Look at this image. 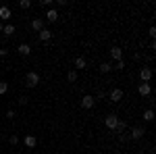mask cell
<instances>
[{
	"label": "cell",
	"mask_w": 156,
	"mask_h": 154,
	"mask_svg": "<svg viewBox=\"0 0 156 154\" xmlns=\"http://www.w3.org/2000/svg\"><path fill=\"white\" fill-rule=\"evenodd\" d=\"M2 27H4V25H2V23H0V34H2Z\"/></svg>",
	"instance_id": "f546056e"
},
{
	"label": "cell",
	"mask_w": 156,
	"mask_h": 154,
	"mask_svg": "<svg viewBox=\"0 0 156 154\" xmlns=\"http://www.w3.org/2000/svg\"><path fill=\"white\" fill-rule=\"evenodd\" d=\"M140 79H142V83H150V79H152V69H150V67H142Z\"/></svg>",
	"instance_id": "3957f363"
},
{
	"label": "cell",
	"mask_w": 156,
	"mask_h": 154,
	"mask_svg": "<svg viewBox=\"0 0 156 154\" xmlns=\"http://www.w3.org/2000/svg\"><path fill=\"white\" fill-rule=\"evenodd\" d=\"M6 54H9V50H6V48H0V56H2V59H4V56H6Z\"/></svg>",
	"instance_id": "83f0119b"
},
{
	"label": "cell",
	"mask_w": 156,
	"mask_h": 154,
	"mask_svg": "<svg viewBox=\"0 0 156 154\" xmlns=\"http://www.w3.org/2000/svg\"><path fill=\"white\" fill-rule=\"evenodd\" d=\"M85 65H87V63H85L83 56H77V59H75V67H77V69H85Z\"/></svg>",
	"instance_id": "2e32d148"
},
{
	"label": "cell",
	"mask_w": 156,
	"mask_h": 154,
	"mask_svg": "<svg viewBox=\"0 0 156 154\" xmlns=\"http://www.w3.org/2000/svg\"><path fill=\"white\" fill-rule=\"evenodd\" d=\"M115 69H125V60L121 59V60H117V65H115Z\"/></svg>",
	"instance_id": "603a6c76"
},
{
	"label": "cell",
	"mask_w": 156,
	"mask_h": 154,
	"mask_svg": "<svg viewBox=\"0 0 156 154\" xmlns=\"http://www.w3.org/2000/svg\"><path fill=\"white\" fill-rule=\"evenodd\" d=\"M9 142L15 146V144H19V138H17V135H11V140H9Z\"/></svg>",
	"instance_id": "4316f807"
},
{
	"label": "cell",
	"mask_w": 156,
	"mask_h": 154,
	"mask_svg": "<svg viewBox=\"0 0 156 154\" xmlns=\"http://www.w3.org/2000/svg\"><path fill=\"white\" fill-rule=\"evenodd\" d=\"M2 34L6 38H11L12 34H15V25H4V27H2Z\"/></svg>",
	"instance_id": "9a60e30c"
},
{
	"label": "cell",
	"mask_w": 156,
	"mask_h": 154,
	"mask_svg": "<svg viewBox=\"0 0 156 154\" xmlns=\"http://www.w3.org/2000/svg\"><path fill=\"white\" fill-rule=\"evenodd\" d=\"M6 90H9V83H6V81H0V96L6 94Z\"/></svg>",
	"instance_id": "ffe728a7"
},
{
	"label": "cell",
	"mask_w": 156,
	"mask_h": 154,
	"mask_svg": "<svg viewBox=\"0 0 156 154\" xmlns=\"http://www.w3.org/2000/svg\"><path fill=\"white\" fill-rule=\"evenodd\" d=\"M67 79H69V81H77V71H69Z\"/></svg>",
	"instance_id": "44dd1931"
},
{
	"label": "cell",
	"mask_w": 156,
	"mask_h": 154,
	"mask_svg": "<svg viewBox=\"0 0 156 154\" xmlns=\"http://www.w3.org/2000/svg\"><path fill=\"white\" fill-rule=\"evenodd\" d=\"M117 123H119V117L115 115V113H110V115H106V119H104V125H106L110 131H115V127H117Z\"/></svg>",
	"instance_id": "7a4b0ae2"
},
{
	"label": "cell",
	"mask_w": 156,
	"mask_h": 154,
	"mask_svg": "<svg viewBox=\"0 0 156 154\" xmlns=\"http://www.w3.org/2000/svg\"><path fill=\"white\" fill-rule=\"evenodd\" d=\"M98 69H100V73H108L110 69H112V65H110V63H102Z\"/></svg>",
	"instance_id": "e0dca14e"
},
{
	"label": "cell",
	"mask_w": 156,
	"mask_h": 154,
	"mask_svg": "<svg viewBox=\"0 0 156 154\" xmlns=\"http://www.w3.org/2000/svg\"><path fill=\"white\" fill-rule=\"evenodd\" d=\"M0 19H11V9L9 6H0Z\"/></svg>",
	"instance_id": "5bb4252c"
},
{
	"label": "cell",
	"mask_w": 156,
	"mask_h": 154,
	"mask_svg": "<svg viewBox=\"0 0 156 154\" xmlns=\"http://www.w3.org/2000/svg\"><path fill=\"white\" fill-rule=\"evenodd\" d=\"M125 129H127V125H125V123H123V121L119 119V123H117V127H115V131H117V133H123Z\"/></svg>",
	"instance_id": "d6986e66"
},
{
	"label": "cell",
	"mask_w": 156,
	"mask_h": 154,
	"mask_svg": "<svg viewBox=\"0 0 156 154\" xmlns=\"http://www.w3.org/2000/svg\"><path fill=\"white\" fill-rule=\"evenodd\" d=\"M110 56H112L115 60H121V59H123V50H121L119 46H112V48H110Z\"/></svg>",
	"instance_id": "8fae6325"
},
{
	"label": "cell",
	"mask_w": 156,
	"mask_h": 154,
	"mask_svg": "<svg viewBox=\"0 0 156 154\" xmlns=\"http://www.w3.org/2000/svg\"><path fill=\"white\" fill-rule=\"evenodd\" d=\"M94 104H96V100H94V96L85 94L83 98H81V106H83V108H94Z\"/></svg>",
	"instance_id": "5b68a950"
},
{
	"label": "cell",
	"mask_w": 156,
	"mask_h": 154,
	"mask_svg": "<svg viewBox=\"0 0 156 154\" xmlns=\"http://www.w3.org/2000/svg\"><path fill=\"white\" fill-rule=\"evenodd\" d=\"M31 29L40 34V31L44 29V19H42V17H37V19H34V21H31Z\"/></svg>",
	"instance_id": "52a82bcc"
},
{
	"label": "cell",
	"mask_w": 156,
	"mask_h": 154,
	"mask_svg": "<svg viewBox=\"0 0 156 154\" xmlns=\"http://www.w3.org/2000/svg\"><path fill=\"white\" fill-rule=\"evenodd\" d=\"M56 19H58V11H56V9H50V11L46 13V21H50V23H54Z\"/></svg>",
	"instance_id": "7c38bea8"
},
{
	"label": "cell",
	"mask_w": 156,
	"mask_h": 154,
	"mask_svg": "<svg viewBox=\"0 0 156 154\" xmlns=\"http://www.w3.org/2000/svg\"><path fill=\"white\" fill-rule=\"evenodd\" d=\"M152 119H154V110H152V108L144 110V121H152Z\"/></svg>",
	"instance_id": "ac0fdd59"
},
{
	"label": "cell",
	"mask_w": 156,
	"mask_h": 154,
	"mask_svg": "<svg viewBox=\"0 0 156 154\" xmlns=\"http://www.w3.org/2000/svg\"><path fill=\"white\" fill-rule=\"evenodd\" d=\"M19 104H21V106L27 104V96H19Z\"/></svg>",
	"instance_id": "cb8c5ba5"
},
{
	"label": "cell",
	"mask_w": 156,
	"mask_h": 154,
	"mask_svg": "<svg viewBox=\"0 0 156 154\" xmlns=\"http://www.w3.org/2000/svg\"><path fill=\"white\" fill-rule=\"evenodd\" d=\"M37 4H40V6H42V9H44V6H50V0H40V2H37Z\"/></svg>",
	"instance_id": "d4e9b609"
},
{
	"label": "cell",
	"mask_w": 156,
	"mask_h": 154,
	"mask_svg": "<svg viewBox=\"0 0 156 154\" xmlns=\"http://www.w3.org/2000/svg\"><path fill=\"white\" fill-rule=\"evenodd\" d=\"M148 34H150V38H154L156 36V27H150V31H148Z\"/></svg>",
	"instance_id": "f1b7e54d"
},
{
	"label": "cell",
	"mask_w": 156,
	"mask_h": 154,
	"mask_svg": "<svg viewBox=\"0 0 156 154\" xmlns=\"http://www.w3.org/2000/svg\"><path fill=\"white\" fill-rule=\"evenodd\" d=\"M110 100H112V102H121V100H123V90H121V88L110 90Z\"/></svg>",
	"instance_id": "8992f818"
},
{
	"label": "cell",
	"mask_w": 156,
	"mask_h": 154,
	"mask_svg": "<svg viewBox=\"0 0 156 154\" xmlns=\"http://www.w3.org/2000/svg\"><path fill=\"white\" fill-rule=\"evenodd\" d=\"M137 94L144 96V98H148V96L152 94V85H150V83H140V88H137Z\"/></svg>",
	"instance_id": "277c9868"
},
{
	"label": "cell",
	"mask_w": 156,
	"mask_h": 154,
	"mask_svg": "<svg viewBox=\"0 0 156 154\" xmlns=\"http://www.w3.org/2000/svg\"><path fill=\"white\" fill-rule=\"evenodd\" d=\"M25 83H27V88H36L37 83H40V73L29 71L27 75H25Z\"/></svg>",
	"instance_id": "6da1fadb"
},
{
	"label": "cell",
	"mask_w": 156,
	"mask_h": 154,
	"mask_svg": "<svg viewBox=\"0 0 156 154\" xmlns=\"http://www.w3.org/2000/svg\"><path fill=\"white\" fill-rule=\"evenodd\" d=\"M17 52H19L21 56H29V54H31V46H29V44H21V46L17 48Z\"/></svg>",
	"instance_id": "30bf717a"
},
{
	"label": "cell",
	"mask_w": 156,
	"mask_h": 154,
	"mask_svg": "<svg viewBox=\"0 0 156 154\" xmlns=\"http://www.w3.org/2000/svg\"><path fill=\"white\" fill-rule=\"evenodd\" d=\"M19 6H21V9H29V6H31V0H21Z\"/></svg>",
	"instance_id": "7402d4cb"
},
{
	"label": "cell",
	"mask_w": 156,
	"mask_h": 154,
	"mask_svg": "<svg viewBox=\"0 0 156 154\" xmlns=\"http://www.w3.org/2000/svg\"><path fill=\"white\" fill-rule=\"evenodd\" d=\"M50 38H52V31L44 27V29L40 31V40H42V42H50Z\"/></svg>",
	"instance_id": "4fadbf2b"
},
{
	"label": "cell",
	"mask_w": 156,
	"mask_h": 154,
	"mask_svg": "<svg viewBox=\"0 0 156 154\" xmlns=\"http://www.w3.org/2000/svg\"><path fill=\"white\" fill-rule=\"evenodd\" d=\"M6 117H9V119H15V110H12V108H9V110H6Z\"/></svg>",
	"instance_id": "484cf974"
},
{
	"label": "cell",
	"mask_w": 156,
	"mask_h": 154,
	"mask_svg": "<svg viewBox=\"0 0 156 154\" xmlns=\"http://www.w3.org/2000/svg\"><path fill=\"white\" fill-rule=\"evenodd\" d=\"M144 127H133L131 129V140H142V138H144Z\"/></svg>",
	"instance_id": "9c48e42d"
},
{
	"label": "cell",
	"mask_w": 156,
	"mask_h": 154,
	"mask_svg": "<svg viewBox=\"0 0 156 154\" xmlns=\"http://www.w3.org/2000/svg\"><path fill=\"white\" fill-rule=\"evenodd\" d=\"M23 144L27 146V148H36V144H37V138H36V135H31V133H29V135H25V138H23Z\"/></svg>",
	"instance_id": "ba28073f"
}]
</instances>
